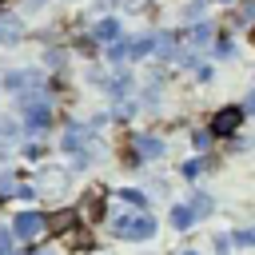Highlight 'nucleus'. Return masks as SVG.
<instances>
[{
  "mask_svg": "<svg viewBox=\"0 0 255 255\" xmlns=\"http://www.w3.org/2000/svg\"><path fill=\"white\" fill-rule=\"evenodd\" d=\"M76 211H56V215H48V231L52 235H72V227H76Z\"/></svg>",
  "mask_w": 255,
  "mask_h": 255,
  "instance_id": "obj_7",
  "label": "nucleus"
},
{
  "mask_svg": "<svg viewBox=\"0 0 255 255\" xmlns=\"http://www.w3.org/2000/svg\"><path fill=\"white\" fill-rule=\"evenodd\" d=\"M32 4H44V0H32Z\"/></svg>",
  "mask_w": 255,
  "mask_h": 255,
  "instance_id": "obj_22",
  "label": "nucleus"
},
{
  "mask_svg": "<svg viewBox=\"0 0 255 255\" xmlns=\"http://www.w3.org/2000/svg\"><path fill=\"white\" fill-rule=\"evenodd\" d=\"M108 227H112L116 239H151V235H155V219H151L147 211H131V215L124 211V215H112Z\"/></svg>",
  "mask_w": 255,
  "mask_h": 255,
  "instance_id": "obj_1",
  "label": "nucleus"
},
{
  "mask_svg": "<svg viewBox=\"0 0 255 255\" xmlns=\"http://www.w3.org/2000/svg\"><path fill=\"white\" fill-rule=\"evenodd\" d=\"M231 243H235V247H251V243H255V227H251V231H235Z\"/></svg>",
  "mask_w": 255,
  "mask_h": 255,
  "instance_id": "obj_16",
  "label": "nucleus"
},
{
  "mask_svg": "<svg viewBox=\"0 0 255 255\" xmlns=\"http://www.w3.org/2000/svg\"><path fill=\"white\" fill-rule=\"evenodd\" d=\"M191 223H195V211L191 207H171V227L175 231H187Z\"/></svg>",
  "mask_w": 255,
  "mask_h": 255,
  "instance_id": "obj_10",
  "label": "nucleus"
},
{
  "mask_svg": "<svg viewBox=\"0 0 255 255\" xmlns=\"http://www.w3.org/2000/svg\"><path fill=\"white\" fill-rule=\"evenodd\" d=\"M0 255H12V231L0 227Z\"/></svg>",
  "mask_w": 255,
  "mask_h": 255,
  "instance_id": "obj_18",
  "label": "nucleus"
},
{
  "mask_svg": "<svg viewBox=\"0 0 255 255\" xmlns=\"http://www.w3.org/2000/svg\"><path fill=\"white\" fill-rule=\"evenodd\" d=\"M135 151H139L143 159H159V155H163V143H159L155 135H139V139H135Z\"/></svg>",
  "mask_w": 255,
  "mask_h": 255,
  "instance_id": "obj_8",
  "label": "nucleus"
},
{
  "mask_svg": "<svg viewBox=\"0 0 255 255\" xmlns=\"http://www.w3.org/2000/svg\"><path fill=\"white\" fill-rule=\"evenodd\" d=\"M0 40H4V44H16V40H20V24H16V20H0Z\"/></svg>",
  "mask_w": 255,
  "mask_h": 255,
  "instance_id": "obj_12",
  "label": "nucleus"
},
{
  "mask_svg": "<svg viewBox=\"0 0 255 255\" xmlns=\"http://www.w3.org/2000/svg\"><path fill=\"white\" fill-rule=\"evenodd\" d=\"M171 52H175V36H155V56L167 60Z\"/></svg>",
  "mask_w": 255,
  "mask_h": 255,
  "instance_id": "obj_13",
  "label": "nucleus"
},
{
  "mask_svg": "<svg viewBox=\"0 0 255 255\" xmlns=\"http://www.w3.org/2000/svg\"><path fill=\"white\" fill-rule=\"evenodd\" d=\"M92 36H96V40H108V44H116V40H120V24H116V20H100V24L92 28Z\"/></svg>",
  "mask_w": 255,
  "mask_h": 255,
  "instance_id": "obj_9",
  "label": "nucleus"
},
{
  "mask_svg": "<svg viewBox=\"0 0 255 255\" xmlns=\"http://www.w3.org/2000/svg\"><path fill=\"white\" fill-rule=\"evenodd\" d=\"M24 120H28V128H48V120H52L48 100H24Z\"/></svg>",
  "mask_w": 255,
  "mask_h": 255,
  "instance_id": "obj_4",
  "label": "nucleus"
},
{
  "mask_svg": "<svg viewBox=\"0 0 255 255\" xmlns=\"http://www.w3.org/2000/svg\"><path fill=\"white\" fill-rule=\"evenodd\" d=\"M100 203H104V195H100V191H92V195L84 199V211H80V215H88V219H96V215H100Z\"/></svg>",
  "mask_w": 255,
  "mask_h": 255,
  "instance_id": "obj_14",
  "label": "nucleus"
},
{
  "mask_svg": "<svg viewBox=\"0 0 255 255\" xmlns=\"http://www.w3.org/2000/svg\"><path fill=\"white\" fill-rule=\"evenodd\" d=\"M16 239H24V243H32V239H40L44 231H48V219L40 215V211H20L16 215Z\"/></svg>",
  "mask_w": 255,
  "mask_h": 255,
  "instance_id": "obj_2",
  "label": "nucleus"
},
{
  "mask_svg": "<svg viewBox=\"0 0 255 255\" xmlns=\"http://www.w3.org/2000/svg\"><path fill=\"white\" fill-rule=\"evenodd\" d=\"M255 20V0H243L239 4V24H251Z\"/></svg>",
  "mask_w": 255,
  "mask_h": 255,
  "instance_id": "obj_17",
  "label": "nucleus"
},
{
  "mask_svg": "<svg viewBox=\"0 0 255 255\" xmlns=\"http://www.w3.org/2000/svg\"><path fill=\"white\" fill-rule=\"evenodd\" d=\"M239 120H243L239 108H219V112L211 116V131H215V135H231V131L239 128Z\"/></svg>",
  "mask_w": 255,
  "mask_h": 255,
  "instance_id": "obj_3",
  "label": "nucleus"
},
{
  "mask_svg": "<svg viewBox=\"0 0 255 255\" xmlns=\"http://www.w3.org/2000/svg\"><path fill=\"white\" fill-rule=\"evenodd\" d=\"M247 112H255V92H251V96H247Z\"/></svg>",
  "mask_w": 255,
  "mask_h": 255,
  "instance_id": "obj_21",
  "label": "nucleus"
},
{
  "mask_svg": "<svg viewBox=\"0 0 255 255\" xmlns=\"http://www.w3.org/2000/svg\"><path fill=\"white\" fill-rule=\"evenodd\" d=\"M64 183H68V171H60V167H48V171H40V191H44V195H56V191H64Z\"/></svg>",
  "mask_w": 255,
  "mask_h": 255,
  "instance_id": "obj_5",
  "label": "nucleus"
},
{
  "mask_svg": "<svg viewBox=\"0 0 255 255\" xmlns=\"http://www.w3.org/2000/svg\"><path fill=\"white\" fill-rule=\"evenodd\" d=\"M4 84H8L12 92H20V88H40V84H44V76H40V72H8V76H4Z\"/></svg>",
  "mask_w": 255,
  "mask_h": 255,
  "instance_id": "obj_6",
  "label": "nucleus"
},
{
  "mask_svg": "<svg viewBox=\"0 0 255 255\" xmlns=\"http://www.w3.org/2000/svg\"><path fill=\"white\" fill-rule=\"evenodd\" d=\"M207 44H211V28L207 24H199V28L187 32V48H207Z\"/></svg>",
  "mask_w": 255,
  "mask_h": 255,
  "instance_id": "obj_11",
  "label": "nucleus"
},
{
  "mask_svg": "<svg viewBox=\"0 0 255 255\" xmlns=\"http://www.w3.org/2000/svg\"><path fill=\"white\" fill-rule=\"evenodd\" d=\"M183 255H195V251H183Z\"/></svg>",
  "mask_w": 255,
  "mask_h": 255,
  "instance_id": "obj_23",
  "label": "nucleus"
},
{
  "mask_svg": "<svg viewBox=\"0 0 255 255\" xmlns=\"http://www.w3.org/2000/svg\"><path fill=\"white\" fill-rule=\"evenodd\" d=\"M124 199H128V203H139V207H143V195H139V191H131V187L124 191Z\"/></svg>",
  "mask_w": 255,
  "mask_h": 255,
  "instance_id": "obj_20",
  "label": "nucleus"
},
{
  "mask_svg": "<svg viewBox=\"0 0 255 255\" xmlns=\"http://www.w3.org/2000/svg\"><path fill=\"white\" fill-rule=\"evenodd\" d=\"M64 147H68V151L84 147V131H80V128H68V135H64Z\"/></svg>",
  "mask_w": 255,
  "mask_h": 255,
  "instance_id": "obj_15",
  "label": "nucleus"
},
{
  "mask_svg": "<svg viewBox=\"0 0 255 255\" xmlns=\"http://www.w3.org/2000/svg\"><path fill=\"white\" fill-rule=\"evenodd\" d=\"M199 12H203V0H191V4H187V20H195Z\"/></svg>",
  "mask_w": 255,
  "mask_h": 255,
  "instance_id": "obj_19",
  "label": "nucleus"
}]
</instances>
